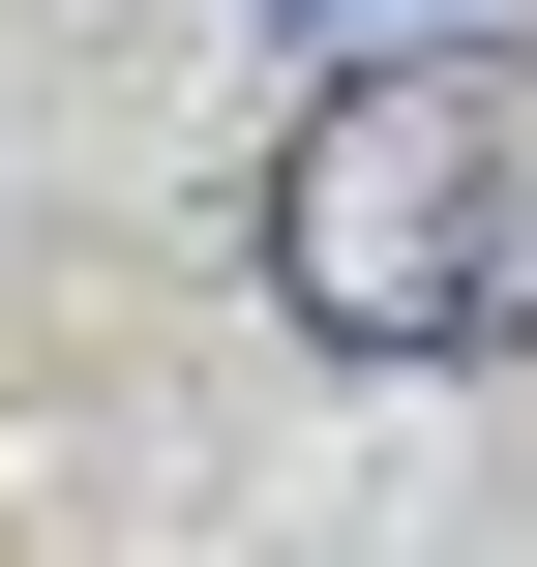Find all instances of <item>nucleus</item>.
Listing matches in <instances>:
<instances>
[{"label": "nucleus", "instance_id": "f257e3e1", "mask_svg": "<svg viewBox=\"0 0 537 567\" xmlns=\"http://www.w3.org/2000/svg\"><path fill=\"white\" fill-rule=\"evenodd\" d=\"M269 299L329 359H508L537 329V60L508 30L329 60V120L269 150Z\"/></svg>", "mask_w": 537, "mask_h": 567}]
</instances>
